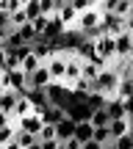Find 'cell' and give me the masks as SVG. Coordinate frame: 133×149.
Masks as SVG:
<instances>
[{"mask_svg":"<svg viewBox=\"0 0 133 149\" xmlns=\"http://www.w3.org/2000/svg\"><path fill=\"white\" fill-rule=\"evenodd\" d=\"M119 83H122L119 72H114V69H103L100 77L94 80V91H97V94H103V97H108V100H117Z\"/></svg>","mask_w":133,"mask_h":149,"instance_id":"6da1fadb","label":"cell"},{"mask_svg":"<svg viewBox=\"0 0 133 149\" xmlns=\"http://www.w3.org/2000/svg\"><path fill=\"white\" fill-rule=\"evenodd\" d=\"M0 88H14L20 91L22 97L31 91V86H28V74L22 69H14V72H0Z\"/></svg>","mask_w":133,"mask_h":149,"instance_id":"7a4b0ae2","label":"cell"},{"mask_svg":"<svg viewBox=\"0 0 133 149\" xmlns=\"http://www.w3.org/2000/svg\"><path fill=\"white\" fill-rule=\"evenodd\" d=\"M97 58L100 61H106V66H111L114 61H117V39L114 36H103V39H97Z\"/></svg>","mask_w":133,"mask_h":149,"instance_id":"3957f363","label":"cell"},{"mask_svg":"<svg viewBox=\"0 0 133 149\" xmlns=\"http://www.w3.org/2000/svg\"><path fill=\"white\" fill-rule=\"evenodd\" d=\"M80 77H83V58H80L78 53H72V55H69V61H67V77H64V86L72 91V86L78 83Z\"/></svg>","mask_w":133,"mask_h":149,"instance_id":"277c9868","label":"cell"},{"mask_svg":"<svg viewBox=\"0 0 133 149\" xmlns=\"http://www.w3.org/2000/svg\"><path fill=\"white\" fill-rule=\"evenodd\" d=\"M103 25H106L108 36H122V33H128V19L119 14H103Z\"/></svg>","mask_w":133,"mask_h":149,"instance_id":"5b68a950","label":"cell"},{"mask_svg":"<svg viewBox=\"0 0 133 149\" xmlns=\"http://www.w3.org/2000/svg\"><path fill=\"white\" fill-rule=\"evenodd\" d=\"M97 25H103V11H100V8H89V11H83V14H80V19H78V31H80V33L94 31Z\"/></svg>","mask_w":133,"mask_h":149,"instance_id":"8992f818","label":"cell"},{"mask_svg":"<svg viewBox=\"0 0 133 149\" xmlns=\"http://www.w3.org/2000/svg\"><path fill=\"white\" fill-rule=\"evenodd\" d=\"M67 116L72 119V122H91V116H94V111H91L86 102H72V105L67 108Z\"/></svg>","mask_w":133,"mask_h":149,"instance_id":"52a82bcc","label":"cell"},{"mask_svg":"<svg viewBox=\"0 0 133 149\" xmlns=\"http://www.w3.org/2000/svg\"><path fill=\"white\" fill-rule=\"evenodd\" d=\"M28 86H31V91H42V88H47V86H53V77H50V69H47V66H42L39 72L28 74Z\"/></svg>","mask_w":133,"mask_h":149,"instance_id":"ba28073f","label":"cell"},{"mask_svg":"<svg viewBox=\"0 0 133 149\" xmlns=\"http://www.w3.org/2000/svg\"><path fill=\"white\" fill-rule=\"evenodd\" d=\"M20 97H22L20 91H14V88H3V100H0V111H3V116H14Z\"/></svg>","mask_w":133,"mask_h":149,"instance_id":"9c48e42d","label":"cell"},{"mask_svg":"<svg viewBox=\"0 0 133 149\" xmlns=\"http://www.w3.org/2000/svg\"><path fill=\"white\" fill-rule=\"evenodd\" d=\"M42 127H44V119H42V113H31V116H25V119H20V130L22 133H31V135H39L42 133Z\"/></svg>","mask_w":133,"mask_h":149,"instance_id":"30bf717a","label":"cell"},{"mask_svg":"<svg viewBox=\"0 0 133 149\" xmlns=\"http://www.w3.org/2000/svg\"><path fill=\"white\" fill-rule=\"evenodd\" d=\"M117 58L122 61H133V33H122V36H117Z\"/></svg>","mask_w":133,"mask_h":149,"instance_id":"8fae6325","label":"cell"},{"mask_svg":"<svg viewBox=\"0 0 133 149\" xmlns=\"http://www.w3.org/2000/svg\"><path fill=\"white\" fill-rule=\"evenodd\" d=\"M130 127H133L130 116H122V119H114V122L108 124V130H111L114 141H117V138H122V135H130Z\"/></svg>","mask_w":133,"mask_h":149,"instance_id":"7c38bea8","label":"cell"},{"mask_svg":"<svg viewBox=\"0 0 133 149\" xmlns=\"http://www.w3.org/2000/svg\"><path fill=\"white\" fill-rule=\"evenodd\" d=\"M56 130H58V141L61 144H67L69 138H75V133H78V122H72V119H64V122H58L56 124Z\"/></svg>","mask_w":133,"mask_h":149,"instance_id":"4fadbf2b","label":"cell"},{"mask_svg":"<svg viewBox=\"0 0 133 149\" xmlns=\"http://www.w3.org/2000/svg\"><path fill=\"white\" fill-rule=\"evenodd\" d=\"M39 113H42L44 124H58V122H64V119H67V111H64V108H53V105L44 108V111H39Z\"/></svg>","mask_w":133,"mask_h":149,"instance_id":"5bb4252c","label":"cell"},{"mask_svg":"<svg viewBox=\"0 0 133 149\" xmlns=\"http://www.w3.org/2000/svg\"><path fill=\"white\" fill-rule=\"evenodd\" d=\"M31 113H36V105H33V100L25 94V97H20V102H17L14 116H17V119H25V116H31Z\"/></svg>","mask_w":133,"mask_h":149,"instance_id":"9a60e30c","label":"cell"},{"mask_svg":"<svg viewBox=\"0 0 133 149\" xmlns=\"http://www.w3.org/2000/svg\"><path fill=\"white\" fill-rule=\"evenodd\" d=\"M42 66H44V61L39 58L36 53H31V55H28L25 61H22V66H20V69L25 72V74H33V72H39V69H42Z\"/></svg>","mask_w":133,"mask_h":149,"instance_id":"2e32d148","label":"cell"},{"mask_svg":"<svg viewBox=\"0 0 133 149\" xmlns=\"http://www.w3.org/2000/svg\"><path fill=\"white\" fill-rule=\"evenodd\" d=\"M117 100H133V74L128 77H122V83H119V91H117Z\"/></svg>","mask_w":133,"mask_h":149,"instance_id":"e0dca14e","label":"cell"},{"mask_svg":"<svg viewBox=\"0 0 133 149\" xmlns=\"http://www.w3.org/2000/svg\"><path fill=\"white\" fill-rule=\"evenodd\" d=\"M75 138H78L80 144L91 141V138H94V124H91V122H80V124H78V133H75Z\"/></svg>","mask_w":133,"mask_h":149,"instance_id":"ac0fdd59","label":"cell"},{"mask_svg":"<svg viewBox=\"0 0 133 149\" xmlns=\"http://www.w3.org/2000/svg\"><path fill=\"white\" fill-rule=\"evenodd\" d=\"M106 111H108V116H111V122H114V119L128 116V111H125V102H122V100H111V102L106 105Z\"/></svg>","mask_w":133,"mask_h":149,"instance_id":"d6986e66","label":"cell"},{"mask_svg":"<svg viewBox=\"0 0 133 149\" xmlns=\"http://www.w3.org/2000/svg\"><path fill=\"white\" fill-rule=\"evenodd\" d=\"M91 141H97V144H103V146H111L114 144V135H111L108 127H94V138H91Z\"/></svg>","mask_w":133,"mask_h":149,"instance_id":"ffe728a7","label":"cell"},{"mask_svg":"<svg viewBox=\"0 0 133 149\" xmlns=\"http://www.w3.org/2000/svg\"><path fill=\"white\" fill-rule=\"evenodd\" d=\"M17 144H20V149H33V146H39V135H31V133H22L20 130Z\"/></svg>","mask_w":133,"mask_h":149,"instance_id":"44dd1931","label":"cell"},{"mask_svg":"<svg viewBox=\"0 0 133 149\" xmlns=\"http://www.w3.org/2000/svg\"><path fill=\"white\" fill-rule=\"evenodd\" d=\"M44 141H58V130H56V124H44L42 133H39V144H44Z\"/></svg>","mask_w":133,"mask_h":149,"instance_id":"7402d4cb","label":"cell"},{"mask_svg":"<svg viewBox=\"0 0 133 149\" xmlns=\"http://www.w3.org/2000/svg\"><path fill=\"white\" fill-rule=\"evenodd\" d=\"M39 6H42V14L44 17H56L58 14V0H39Z\"/></svg>","mask_w":133,"mask_h":149,"instance_id":"603a6c76","label":"cell"},{"mask_svg":"<svg viewBox=\"0 0 133 149\" xmlns=\"http://www.w3.org/2000/svg\"><path fill=\"white\" fill-rule=\"evenodd\" d=\"M91 124H94V127H108V124H111V116H108L106 108H103V111H94V116H91Z\"/></svg>","mask_w":133,"mask_h":149,"instance_id":"cb8c5ba5","label":"cell"},{"mask_svg":"<svg viewBox=\"0 0 133 149\" xmlns=\"http://www.w3.org/2000/svg\"><path fill=\"white\" fill-rule=\"evenodd\" d=\"M69 3L78 8V14H83V11H89V8H97L100 0H69Z\"/></svg>","mask_w":133,"mask_h":149,"instance_id":"d4e9b609","label":"cell"},{"mask_svg":"<svg viewBox=\"0 0 133 149\" xmlns=\"http://www.w3.org/2000/svg\"><path fill=\"white\" fill-rule=\"evenodd\" d=\"M11 22H14V28H22V25H28V14H25V8H17V11H11Z\"/></svg>","mask_w":133,"mask_h":149,"instance_id":"484cf974","label":"cell"},{"mask_svg":"<svg viewBox=\"0 0 133 149\" xmlns=\"http://www.w3.org/2000/svg\"><path fill=\"white\" fill-rule=\"evenodd\" d=\"M64 146H67V149H83V144H80L78 138H69V141H67Z\"/></svg>","mask_w":133,"mask_h":149,"instance_id":"4316f807","label":"cell"},{"mask_svg":"<svg viewBox=\"0 0 133 149\" xmlns=\"http://www.w3.org/2000/svg\"><path fill=\"white\" fill-rule=\"evenodd\" d=\"M42 149H58L61 146V141H44V144H39Z\"/></svg>","mask_w":133,"mask_h":149,"instance_id":"83f0119b","label":"cell"},{"mask_svg":"<svg viewBox=\"0 0 133 149\" xmlns=\"http://www.w3.org/2000/svg\"><path fill=\"white\" fill-rule=\"evenodd\" d=\"M83 149H106V146H103V144H97V141H86Z\"/></svg>","mask_w":133,"mask_h":149,"instance_id":"f1b7e54d","label":"cell"},{"mask_svg":"<svg viewBox=\"0 0 133 149\" xmlns=\"http://www.w3.org/2000/svg\"><path fill=\"white\" fill-rule=\"evenodd\" d=\"M128 31H130V33H133V14H130V17H128Z\"/></svg>","mask_w":133,"mask_h":149,"instance_id":"f546056e","label":"cell"},{"mask_svg":"<svg viewBox=\"0 0 133 149\" xmlns=\"http://www.w3.org/2000/svg\"><path fill=\"white\" fill-rule=\"evenodd\" d=\"M128 72H130V74H133V61H130V64H128Z\"/></svg>","mask_w":133,"mask_h":149,"instance_id":"4dcf8cb0","label":"cell"}]
</instances>
